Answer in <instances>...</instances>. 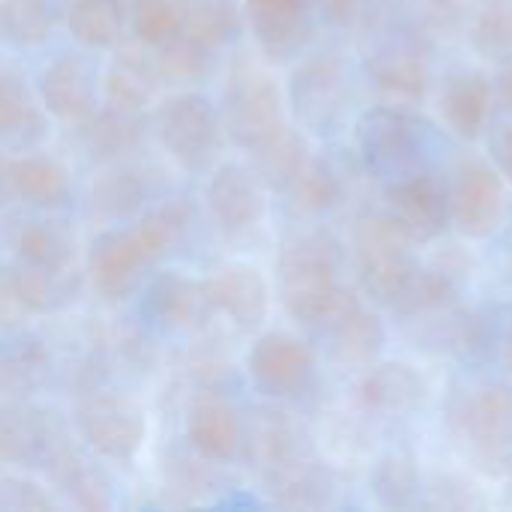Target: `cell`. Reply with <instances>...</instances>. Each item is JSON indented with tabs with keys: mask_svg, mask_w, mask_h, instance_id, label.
<instances>
[{
	"mask_svg": "<svg viewBox=\"0 0 512 512\" xmlns=\"http://www.w3.org/2000/svg\"><path fill=\"white\" fill-rule=\"evenodd\" d=\"M342 246L330 231H303L279 255V297L291 321L324 327L345 297Z\"/></svg>",
	"mask_w": 512,
	"mask_h": 512,
	"instance_id": "6da1fadb",
	"label": "cell"
},
{
	"mask_svg": "<svg viewBox=\"0 0 512 512\" xmlns=\"http://www.w3.org/2000/svg\"><path fill=\"white\" fill-rule=\"evenodd\" d=\"M354 273L363 297L381 309H396L420 273L417 240L387 213H363L351 231Z\"/></svg>",
	"mask_w": 512,
	"mask_h": 512,
	"instance_id": "7a4b0ae2",
	"label": "cell"
},
{
	"mask_svg": "<svg viewBox=\"0 0 512 512\" xmlns=\"http://www.w3.org/2000/svg\"><path fill=\"white\" fill-rule=\"evenodd\" d=\"M363 48V72L384 105H420L432 90V66L423 48V30L414 27H378L369 30Z\"/></svg>",
	"mask_w": 512,
	"mask_h": 512,
	"instance_id": "3957f363",
	"label": "cell"
},
{
	"mask_svg": "<svg viewBox=\"0 0 512 512\" xmlns=\"http://www.w3.org/2000/svg\"><path fill=\"white\" fill-rule=\"evenodd\" d=\"M432 123L405 105H375L357 120V150L363 165L381 180L423 171L432 147Z\"/></svg>",
	"mask_w": 512,
	"mask_h": 512,
	"instance_id": "277c9868",
	"label": "cell"
},
{
	"mask_svg": "<svg viewBox=\"0 0 512 512\" xmlns=\"http://www.w3.org/2000/svg\"><path fill=\"white\" fill-rule=\"evenodd\" d=\"M450 426L477 468L501 474L512 456V387L492 381L456 396Z\"/></svg>",
	"mask_w": 512,
	"mask_h": 512,
	"instance_id": "5b68a950",
	"label": "cell"
},
{
	"mask_svg": "<svg viewBox=\"0 0 512 512\" xmlns=\"http://www.w3.org/2000/svg\"><path fill=\"white\" fill-rule=\"evenodd\" d=\"M219 117H222L225 135L237 147L252 153L288 126L285 93L270 72L252 63H243L231 72L225 84Z\"/></svg>",
	"mask_w": 512,
	"mask_h": 512,
	"instance_id": "8992f818",
	"label": "cell"
},
{
	"mask_svg": "<svg viewBox=\"0 0 512 512\" xmlns=\"http://www.w3.org/2000/svg\"><path fill=\"white\" fill-rule=\"evenodd\" d=\"M450 225L468 240H489L507 219V180L492 162L462 159L447 180Z\"/></svg>",
	"mask_w": 512,
	"mask_h": 512,
	"instance_id": "52a82bcc",
	"label": "cell"
},
{
	"mask_svg": "<svg viewBox=\"0 0 512 512\" xmlns=\"http://www.w3.org/2000/svg\"><path fill=\"white\" fill-rule=\"evenodd\" d=\"M222 117L201 93H177L159 111V138L186 171L207 168L222 147Z\"/></svg>",
	"mask_w": 512,
	"mask_h": 512,
	"instance_id": "ba28073f",
	"label": "cell"
},
{
	"mask_svg": "<svg viewBox=\"0 0 512 512\" xmlns=\"http://www.w3.org/2000/svg\"><path fill=\"white\" fill-rule=\"evenodd\" d=\"M348 90L351 72L345 57L339 51H318L294 69L288 99L303 126L315 132H330L345 114Z\"/></svg>",
	"mask_w": 512,
	"mask_h": 512,
	"instance_id": "9c48e42d",
	"label": "cell"
},
{
	"mask_svg": "<svg viewBox=\"0 0 512 512\" xmlns=\"http://www.w3.org/2000/svg\"><path fill=\"white\" fill-rule=\"evenodd\" d=\"M255 390L267 399H300L315 381V351L294 333L270 330L255 339L246 357Z\"/></svg>",
	"mask_w": 512,
	"mask_h": 512,
	"instance_id": "30bf717a",
	"label": "cell"
},
{
	"mask_svg": "<svg viewBox=\"0 0 512 512\" xmlns=\"http://www.w3.org/2000/svg\"><path fill=\"white\" fill-rule=\"evenodd\" d=\"M78 432L87 447L105 459H132L147 435L144 411L123 393H93L78 405Z\"/></svg>",
	"mask_w": 512,
	"mask_h": 512,
	"instance_id": "8fae6325",
	"label": "cell"
},
{
	"mask_svg": "<svg viewBox=\"0 0 512 512\" xmlns=\"http://www.w3.org/2000/svg\"><path fill=\"white\" fill-rule=\"evenodd\" d=\"M384 210L417 240V246L432 243L450 228L447 180L432 168L390 180L384 189Z\"/></svg>",
	"mask_w": 512,
	"mask_h": 512,
	"instance_id": "7c38bea8",
	"label": "cell"
},
{
	"mask_svg": "<svg viewBox=\"0 0 512 512\" xmlns=\"http://www.w3.org/2000/svg\"><path fill=\"white\" fill-rule=\"evenodd\" d=\"M321 330L327 333L330 357L348 369L372 366L375 360H381L387 345V327L381 315L351 288L345 291L342 303L336 306V312Z\"/></svg>",
	"mask_w": 512,
	"mask_h": 512,
	"instance_id": "4fadbf2b",
	"label": "cell"
},
{
	"mask_svg": "<svg viewBox=\"0 0 512 512\" xmlns=\"http://www.w3.org/2000/svg\"><path fill=\"white\" fill-rule=\"evenodd\" d=\"M249 27L267 60H291L315 33V0H246Z\"/></svg>",
	"mask_w": 512,
	"mask_h": 512,
	"instance_id": "5bb4252c",
	"label": "cell"
},
{
	"mask_svg": "<svg viewBox=\"0 0 512 512\" xmlns=\"http://www.w3.org/2000/svg\"><path fill=\"white\" fill-rule=\"evenodd\" d=\"M429 384L423 372L402 360L372 363L354 387V402L369 417H408L423 408Z\"/></svg>",
	"mask_w": 512,
	"mask_h": 512,
	"instance_id": "9a60e30c",
	"label": "cell"
},
{
	"mask_svg": "<svg viewBox=\"0 0 512 512\" xmlns=\"http://www.w3.org/2000/svg\"><path fill=\"white\" fill-rule=\"evenodd\" d=\"M150 267L144 249L138 246L132 228L120 231H102L87 252V273L96 288V294L108 303H120L132 297V291L141 282V273Z\"/></svg>",
	"mask_w": 512,
	"mask_h": 512,
	"instance_id": "2e32d148",
	"label": "cell"
},
{
	"mask_svg": "<svg viewBox=\"0 0 512 512\" xmlns=\"http://www.w3.org/2000/svg\"><path fill=\"white\" fill-rule=\"evenodd\" d=\"M207 207L225 234H246L264 219V183L252 168L225 162L207 183Z\"/></svg>",
	"mask_w": 512,
	"mask_h": 512,
	"instance_id": "e0dca14e",
	"label": "cell"
},
{
	"mask_svg": "<svg viewBox=\"0 0 512 512\" xmlns=\"http://www.w3.org/2000/svg\"><path fill=\"white\" fill-rule=\"evenodd\" d=\"M495 84L483 69H453L444 75L438 90V111L444 123L465 141H477L492 120Z\"/></svg>",
	"mask_w": 512,
	"mask_h": 512,
	"instance_id": "ac0fdd59",
	"label": "cell"
},
{
	"mask_svg": "<svg viewBox=\"0 0 512 512\" xmlns=\"http://www.w3.org/2000/svg\"><path fill=\"white\" fill-rule=\"evenodd\" d=\"M243 447H249L255 468L270 486L309 459L303 429L285 411H261L249 438L243 435Z\"/></svg>",
	"mask_w": 512,
	"mask_h": 512,
	"instance_id": "d6986e66",
	"label": "cell"
},
{
	"mask_svg": "<svg viewBox=\"0 0 512 512\" xmlns=\"http://www.w3.org/2000/svg\"><path fill=\"white\" fill-rule=\"evenodd\" d=\"M210 309L231 318L240 327H255L267 318L270 285L264 273L252 264H231L204 279Z\"/></svg>",
	"mask_w": 512,
	"mask_h": 512,
	"instance_id": "ffe728a7",
	"label": "cell"
},
{
	"mask_svg": "<svg viewBox=\"0 0 512 512\" xmlns=\"http://www.w3.org/2000/svg\"><path fill=\"white\" fill-rule=\"evenodd\" d=\"M42 108L69 126H81L96 111V93L90 69L78 57H57L39 78Z\"/></svg>",
	"mask_w": 512,
	"mask_h": 512,
	"instance_id": "44dd1931",
	"label": "cell"
},
{
	"mask_svg": "<svg viewBox=\"0 0 512 512\" xmlns=\"http://www.w3.org/2000/svg\"><path fill=\"white\" fill-rule=\"evenodd\" d=\"M186 441L207 462H234L243 453V423L222 399H201L186 417Z\"/></svg>",
	"mask_w": 512,
	"mask_h": 512,
	"instance_id": "7402d4cb",
	"label": "cell"
},
{
	"mask_svg": "<svg viewBox=\"0 0 512 512\" xmlns=\"http://www.w3.org/2000/svg\"><path fill=\"white\" fill-rule=\"evenodd\" d=\"M147 312L168 330H189L213 315L207 288L177 270L162 273L147 291Z\"/></svg>",
	"mask_w": 512,
	"mask_h": 512,
	"instance_id": "603a6c76",
	"label": "cell"
},
{
	"mask_svg": "<svg viewBox=\"0 0 512 512\" xmlns=\"http://www.w3.org/2000/svg\"><path fill=\"white\" fill-rule=\"evenodd\" d=\"M45 135V114L15 72H0V153L24 150Z\"/></svg>",
	"mask_w": 512,
	"mask_h": 512,
	"instance_id": "cb8c5ba5",
	"label": "cell"
},
{
	"mask_svg": "<svg viewBox=\"0 0 512 512\" xmlns=\"http://www.w3.org/2000/svg\"><path fill=\"white\" fill-rule=\"evenodd\" d=\"M369 489L378 507L384 510H411L423 498V474L417 459L408 450H390L384 453L372 474H369Z\"/></svg>",
	"mask_w": 512,
	"mask_h": 512,
	"instance_id": "d4e9b609",
	"label": "cell"
},
{
	"mask_svg": "<svg viewBox=\"0 0 512 512\" xmlns=\"http://www.w3.org/2000/svg\"><path fill=\"white\" fill-rule=\"evenodd\" d=\"M15 261L36 270H72L75 267V237L48 219H36L15 234Z\"/></svg>",
	"mask_w": 512,
	"mask_h": 512,
	"instance_id": "484cf974",
	"label": "cell"
},
{
	"mask_svg": "<svg viewBox=\"0 0 512 512\" xmlns=\"http://www.w3.org/2000/svg\"><path fill=\"white\" fill-rule=\"evenodd\" d=\"M309 156H312V147H309L306 135L300 129H291V126H285L267 144L252 150L255 174L261 177L264 186L279 189V192H288L294 186V180L300 177Z\"/></svg>",
	"mask_w": 512,
	"mask_h": 512,
	"instance_id": "4316f807",
	"label": "cell"
},
{
	"mask_svg": "<svg viewBox=\"0 0 512 512\" xmlns=\"http://www.w3.org/2000/svg\"><path fill=\"white\" fill-rule=\"evenodd\" d=\"M156 84H159L156 60L153 57L144 60V57L126 51L111 63V69L105 75V99L111 108L141 114L150 105Z\"/></svg>",
	"mask_w": 512,
	"mask_h": 512,
	"instance_id": "83f0119b",
	"label": "cell"
},
{
	"mask_svg": "<svg viewBox=\"0 0 512 512\" xmlns=\"http://www.w3.org/2000/svg\"><path fill=\"white\" fill-rule=\"evenodd\" d=\"M12 183H15V198L27 207H39V210L60 207L69 195L66 171L48 156L12 159Z\"/></svg>",
	"mask_w": 512,
	"mask_h": 512,
	"instance_id": "f1b7e54d",
	"label": "cell"
},
{
	"mask_svg": "<svg viewBox=\"0 0 512 512\" xmlns=\"http://www.w3.org/2000/svg\"><path fill=\"white\" fill-rule=\"evenodd\" d=\"M12 276H15V288L18 297L27 309V315H45L54 312L60 306H66L69 300H75L81 279L72 270H36V267H24V264H12Z\"/></svg>",
	"mask_w": 512,
	"mask_h": 512,
	"instance_id": "f546056e",
	"label": "cell"
},
{
	"mask_svg": "<svg viewBox=\"0 0 512 512\" xmlns=\"http://www.w3.org/2000/svg\"><path fill=\"white\" fill-rule=\"evenodd\" d=\"M273 498L279 507L288 510H318L327 507L336 495V477L327 465L315 462L312 456L279 477L273 486Z\"/></svg>",
	"mask_w": 512,
	"mask_h": 512,
	"instance_id": "4dcf8cb0",
	"label": "cell"
},
{
	"mask_svg": "<svg viewBox=\"0 0 512 512\" xmlns=\"http://www.w3.org/2000/svg\"><path fill=\"white\" fill-rule=\"evenodd\" d=\"M141 132H138V114L120 111V108H102L93 111L84 123H81V141L87 147L90 156L96 159H117L123 153H129L138 144Z\"/></svg>",
	"mask_w": 512,
	"mask_h": 512,
	"instance_id": "1f68e13d",
	"label": "cell"
},
{
	"mask_svg": "<svg viewBox=\"0 0 512 512\" xmlns=\"http://www.w3.org/2000/svg\"><path fill=\"white\" fill-rule=\"evenodd\" d=\"M471 48L492 63H512V0H483L468 21Z\"/></svg>",
	"mask_w": 512,
	"mask_h": 512,
	"instance_id": "d6a6232c",
	"label": "cell"
},
{
	"mask_svg": "<svg viewBox=\"0 0 512 512\" xmlns=\"http://www.w3.org/2000/svg\"><path fill=\"white\" fill-rule=\"evenodd\" d=\"M186 228H189V207L183 201H168V204L147 210L144 219L132 228V234L138 246L144 249L147 261L156 264L177 249Z\"/></svg>",
	"mask_w": 512,
	"mask_h": 512,
	"instance_id": "836d02e7",
	"label": "cell"
},
{
	"mask_svg": "<svg viewBox=\"0 0 512 512\" xmlns=\"http://www.w3.org/2000/svg\"><path fill=\"white\" fill-rule=\"evenodd\" d=\"M183 6V33L210 51L234 39L240 27L237 0H180Z\"/></svg>",
	"mask_w": 512,
	"mask_h": 512,
	"instance_id": "e575fe53",
	"label": "cell"
},
{
	"mask_svg": "<svg viewBox=\"0 0 512 512\" xmlns=\"http://www.w3.org/2000/svg\"><path fill=\"white\" fill-rule=\"evenodd\" d=\"M294 195V201L309 210V213H327L333 207L342 204L345 198V180L342 171L327 159V156H309V162L303 165L300 177L294 180V186L288 189Z\"/></svg>",
	"mask_w": 512,
	"mask_h": 512,
	"instance_id": "d590c367",
	"label": "cell"
},
{
	"mask_svg": "<svg viewBox=\"0 0 512 512\" xmlns=\"http://www.w3.org/2000/svg\"><path fill=\"white\" fill-rule=\"evenodd\" d=\"M69 33L87 48H111L123 33V12L117 0H72Z\"/></svg>",
	"mask_w": 512,
	"mask_h": 512,
	"instance_id": "8d00e7d4",
	"label": "cell"
},
{
	"mask_svg": "<svg viewBox=\"0 0 512 512\" xmlns=\"http://www.w3.org/2000/svg\"><path fill=\"white\" fill-rule=\"evenodd\" d=\"M54 30L48 0H0V39L18 48L42 45Z\"/></svg>",
	"mask_w": 512,
	"mask_h": 512,
	"instance_id": "74e56055",
	"label": "cell"
},
{
	"mask_svg": "<svg viewBox=\"0 0 512 512\" xmlns=\"http://www.w3.org/2000/svg\"><path fill=\"white\" fill-rule=\"evenodd\" d=\"M144 195H147V183L141 180L135 168H126V165L108 168L93 183V207L108 219L132 216L144 204Z\"/></svg>",
	"mask_w": 512,
	"mask_h": 512,
	"instance_id": "f35d334b",
	"label": "cell"
},
{
	"mask_svg": "<svg viewBox=\"0 0 512 512\" xmlns=\"http://www.w3.org/2000/svg\"><path fill=\"white\" fill-rule=\"evenodd\" d=\"M156 51V72L159 81L168 84H186V81H198L207 72L210 63V48L195 42L186 33H177L174 39H168L165 45L153 48Z\"/></svg>",
	"mask_w": 512,
	"mask_h": 512,
	"instance_id": "ab89813d",
	"label": "cell"
},
{
	"mask_svg": "<svg viewBox=\"0 0 512 512\" xmlns=\"http://www.w3.org/2000/svg\"><path fill=\"white\" fill-rule=\"evenodd\" d=\"M447 342H450V351H456L462 360H483V357H489V351L495 348L492 315L480 312V309L450 312Z\"/></svg>",
	"mask_w": 512,
	"mask_h": 512,
	"instance_id": "60d3db41",
	"label": "cell"
},
{
	"mask_svg": "<svg viewBox=\"0 0 512 512\" xmlns=\"http://www.w3.org/2000/svg\"><path fill=\"white\" fill-rule=\"evenodd\" d=\"M132 27L141 45L159 48L183 33V6L180 0H135Z\"/></svg>",
	"mask_w": 512,
	"mask_h": 512,
	"instance_id": "b9f144b4",
	"label": "cell"
},
{
	"mask_svg": "<svg viewBox=\"0 0 512 512\" xmlns=\"http://www.w3.org/2000/svg\"><path fill=\"white\" fill-rule=\"evenodd\" d=\"M384 0H315V12L336 30H369Z\"/></svg>",
	"mask_w": 512,
	"mask_h": 512,
	"instance_id": "7bdbcfd3",
	"label": "cell"
},
{
	"mask_svg": "<svg viewBox=\"0 0 512 512\" xmlns=\"http://www.w3.org/2000/svg\"><path fill=\"white\" fill-rule=\"evenodd\" d=\"M60 480H63V486L69 489V495H75V501H78L81 507H108L102 477H99L93 468H87L84 462H75V465L69 462L66 471L60 474Z\"/></svg>",
	"mask_w": 512,
	"mask_h": 512,
	"instance_id": "ee69618b",
	"label": "cell"
},
{
	"mask_svg": "<svg viewBox=\"0 0 512 512\" xmlns=\"http://www.w3.org/2000/svg\"><path fill=\"white\" fill-rule=\"evenodd\" d=\"M21 315H27V309H24V303L18 297L12 267L0 264V321L15 324V321H21Z\"/></svg>",
	"mask_w": 512,
	"mask_h": 512,
	"instance_id": "f6af8a7d",
	"label": "cell"
},
{
	"mask_svg": "<svg viewBox=\"0 0 512 512\" xmlns=\"http://www.w3.org/2000/svg\"><path fill=\"white\" fill-rule=\"evenodd\" d=\"M489 156H492V165L501 171V177L512 186V120L492 132Z\"/></svg>",
	"mask_w": 512,
	"mask_h": 512,
	"instance_id": "bcb514c9",
	"label": "cell"
},
{
	"mask_svg": "<svg viewBox=\"0 0 512 512\" xmlns=\"http://www.w3.org/2000/svg\"><path fill=\"white\" fill-rule=\"evenodd\" d=\"M15 198V183H12V156L0 153V210Z\"/></svg>",
	"mask_w": 512,
	"mask_h": 512,
	"instance_id": "7dc6e473",
	"label": "cell"
},
{
	"mask_svg": "<svg viewBox=\"0 0 512 512\" xmlns=\"http://www.w3.org/2000/svg\"><path fill=\"white\" fill-rule=\"evenodd\" d=\"M498 96H501L504 108L512 114V63H507V69L498 78Z\"/></svg>",
	"mask_w": 512,
	"mask_h": 512,
	"instance_id": "c3c4849f",
	"label": "cell"
},
{
	"mask_svg": "<svg viewBox=\"0 0 512 512\" xmlns=\"http://www.w3.org/2000/svg\"><path fill=\"white\" fill-rule=\"evenodd\" d=\"M501 360H504V369L510 372L512 378V318L507 330H504V336H501Z\"/></svg>",
	"mask_w": 512,
	"mask_h": 512,
	"instance_id": "681fc988",
	"label": "cell"
}]
</instances>
